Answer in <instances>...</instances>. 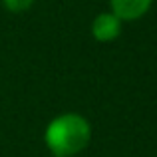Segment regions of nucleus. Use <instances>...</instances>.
<instances>
[{
  "instance_id": "f257e3e1",
  "label": "nucleus",
  "mask_w": 157,
  "mask_h": 157,
  "mask_svg": "<svg viewBox=\"0 0 157 157\" xmlns=\"http://www.w3.org/2000/svg\"><path fill=\"white\" fill-rule=\"evenodd\" d=\"M92 141V123L76 111H66L50 119L44 129V143L54 157H74Z\"/></svg>"
},
{
  "instance_id": "f03ea898",
  "label": "nucleus",
  "mask_w": 157,
  "mask_h": 157,
  "mask_svg": "<svg viewBox=\"0 0 157 157\" xmlns=\"http://www.w3.org/2000/svg\"><path fill=\"white\" fill-rule=\"evenodd\" d=\"M123 22L113 14V12H100L92 20V36L96 42L107 44L119 38Z\"/></svg>"
},
{
  "instance_id": "7ed1b4c3",
  "label": "nucleus",
  "mask_w": 157,
  "mask_h": 157,
  "mask_svg": "<svg viewBox=\"0 0 157 157\" xmlns=\"http://www.w3.org/2000/svg\"><path fill=\"white\" fill-rule=\"evenodd\" d=\"M153 0H109V12L121 22H135L149 12Z\"/></svg>"
},
{
  "instance_id": "20e7f679",
  "label": "nucleus",
  "mask_w": 157,
  "mask_h": 157,
  "mask_svg": "<svg viewBox=\"0 0 157 157\" xmlns=\"http://www.w3.org/2000/svg\"><path fill=\"white\" fill-rule=\"evenodd\" d=\"M4 8L8 12H14V14H20V12H26L32 8L34 0H2Z\"/></svg>"
}]
</instances>
